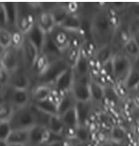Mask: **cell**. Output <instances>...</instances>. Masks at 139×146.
<instances>
[{
	"label": "cell",
	"instance_id": "obj_44",
	"mask_svg": "<svg viewBox=\"0 0 139 146\" xmlns=\"http://www.w3.org/2000/svg\"><path fill=\"white\" fill-rule=\"evenodd\" d=\"M5 50H5L2 47H1V46H0V58L1 57L2 55H3V52H5Z\"/></svg>",
	"mask_w": 139,
	"mask_h": 146
},
{
	"label": "cell",
	"instance_id": "obj_3",
	"mask_svg": "<svg viewBox=\"0 0 139 146\" xmlns=\"http://www.w3.org/2000/svg\"><path fill=\"white\" fill-rule=\"evenodd\" d=\"M68 68L63 56L51 61L45 73L36 80V84L52 85L61 73Z\"/></svg>",
	"mask_w": 139,
	"mask_h": 146
},
{
	"label": "cell",
	"instance_id": "obj_8",
	"mask_svg": "<svg viewBox=\"0 0 139 146\" xmlns=\"http://www.w3.org/2000/svg\"><path fill=\"white\" fill-rule=\"evenodd\" d=\"M24 69L30 72L36 58L40 53L36 45L26 36L22 48L20 50Z\"/></svg>",
	"mask_w": 139,
	"mask_h": 146
},
{
	"label": "cell",
	"instance_id": "obj_33",
	"mask_svg": "<svg viewBox=\"0 0 139 146\" xmlns=\"http://www.w3.org/2000/svg\"><path fill=\"white\" fill-rule=\"evenodd\" d=\"M12 32L6 28L0 29V46L5 50L11 46Z\"/></svg>",
	"mask_w": 139,
	"mask_h": 146
},
{
	"label": "cell",
	"instance_id": "obj_45",
	"mask_svg": "<svg viewBox=\"0 0 139 146\" xmlns=\"http://www.w3.org/2000/svg\"><path fill=\"white\" fill-rule=\"evenodd\" d=\"M3 69H4V67H3L2 62L1 61V58H0V70H2Z\"/></svg>",
	"mask_w": 139,
	"mask_h": 146
},
{
	"label": "cell",
	"instance_id": "obj_16",
	"mask_svg": "<svg viewBox=\"0 0 139 146\" xmlns=\"http://www.w3.org/2000/svg\"><path fill=\"white\" fill-rule=\"evenodd\" d=\"M30 129L12 130L7 142L10 146H28Z\"/></svg>",
	"mask_w": 139,
	"mask_h": 146
},
{
	"label": "cell",
	"instance_id": "obj_34",
	"mask_svg": "<svg viewBox=\"0 0 139 146\" xmlns=\"http://www.w3.org/2000/svg\"><path fill=\"white\" fill-rule=\"evenodd\" d=\"M111 50L108 46H104L97 51L96 55L97 61L104 64L111 59Z\"/></svg>",
	"mask_w": 139,
	"mask_h": 146
},
{
	"label": "cell",
	"instance_id": "obj_41",
	"mask_svg": "<svg viewBox=\"0 0 139 146\" xmlns=\"http://www.w3.org/2000/svg\"><path fill=\"white\" fill-rule=\"evenodd\" d=\"M132 10L134 15L139 17V3L135 4L134 6H133Z\"/></svg>",
	"mask_w": 139,
	"mask_h": 146
},
{
	"label": "cell",
	"instance_id": "obj_39",
	"mask_svg": "<svg viewBox=\"0 0 139 146\" xmlns=\"http://www.w3.org/2000/svg\"><path fill=\"white\" fill-rule=\"evenodd\" d=\"M11 76V74L5 68L0 70V83L5 87H8Z\"/></svg>",
	"mask_w": 139,
	"mask_h": 146
},
{
	"label": "cell",
	"instance_id": "obj_30",
	"mask_svg": "<svg viewBox=\"0 0 139 146\" xmlns=\"http://www.w3.org/2000/svg\"><path fill=\"white\" fill-rule=\"evenodd\" d=\"M39 109L51 116L58 115V106L49 98L42 102L33 103Z\"/></svg>",
	"mask_w": 139,
	"mask_h": 146
},
{
	"label": "cell",
	"instance_id": "obj_35",
	"mask_svg": "<svg viewBox=\"0 0 139 146\" xmlns=\"http://www.w3.org/2000/svg\"><path fill=\"white\" fill-rule=\"evenodd\" d=\"M127 52L132 56H138L139 54V44L135 39L130 38L128 40L125 45Z\"/></svg>",
	"mask_w": 139,
	"mask_h": 146
},
{
	"label": "cell",
	"instance_id": "obj_4",
	"mask_svg": "<svg viewBox=\"0 0 139 146\" xmlns=\"http://www.w3.org/2000/svg\"><path fill=\"white\" fill-rule=\"evenodd\" d=\"M1 59L4 68L11 74L21 68H24L20 50H16L11 47L5 51Z\"/></svg>",
	"mask_w": 139,
	"mask_h": 146
},
{
	"label": "cell",
	"instance_id": "obj_15",
	"mask_svg": "<svg viewBox=\"0 0 139 146\" xmlns=\"http://www.w3.org/2000/svg\"><path fill=\"white\" fill-rule=\"evenodd\" d=\"M52 85L36 84L30 89L32 103H36L49 98L52 91Z\"/></svg>",
	"mask_w": 139,
	"mask_h": 146
},
{
	"label": "cell",
	"instance_id": "obj_2",
	"mask_svg": "<svg viewBox=\"0 0 139 146\" xmlns=\"http://www.w3.org/2000/svg\"><path fill=\"white\" fill-rule=\"evenodd\" d=\"M30 104L26 107L15 110L9 121L12 130L28 129L36 125V119L30 109Z\"/></svg>",
	"mask_w": 139,
	"mask_h": 146
},
{
	"label": "cell",
	"instance_id": "obj_11",
	"mask_svg": "<svg viewBox=\"0 0 139 146\" xmlns=\"http://www.w3.org/2000/svg\"><path fill=\"white\" fill-rule=\"evenodd\" d=\"M74 79L72 68H68L61 73L52 84L53 87L63 95L71 91Z\"/></svg>",
	"mask_w": 139,
	"mask_h": 146
},
{
	"label": "cell",
	"instance_id": "obj_26",
	"mask_svg": "<svg viewBox=\"0 0 139 146\" xmlns=\"http://www.w3.org/2000/svg\"><path fill=\"white\" fill-rule=\"evenodd\" d=\"M26 36L36 45L40 52H41L46 35L44 34L36 25L30 32Z\"/></svg>",
	"mask_w": 139,
	"mask_h": 146
},
{
	"label": "cell",
	"instance_id": "obj_29",
	"mask_svg": "<svg viewBox=\"0 0 139 146\" xmlns=\"http://www.w3.org/2000/svg\"><path fill=\"white\" fill-rule=\"evenodd\" d=\"M89 89L90 92L91 100L101 101L104 97V87L97 81L90 79L89 81Z\"/></svg>",
	"mask_w": 139,
	"mask_h": 146
},
{
	"label": "cell",
	"instance_id": "obj_18",
	"mask_svg": "<svg viewBox=\"0 0 139 146\" xmlns=\"http://www.w3.org/2000/svg\"><path fill=\"white\" fill-rule=\"evenodd\" d=\"M61 117L66 128L65 134L67 132H73L76 134V131L79 126L76 106L68 110Z\"/></svg>",
	"mask_w": 139,
	"mask_h": 146
},
{
	"label": "cell",
	"instance_id": "obj_6",
	"mask_svg": "<svg viewBox=\"0 0 139 146\" xmlns=\"http://www.w3.org/2000/svg\"><path fill=\"white\" fill-rule=\"evenodd\" d=\"M90 80L89 77L80 78L74 76L70 91L76 102L91 101L89 89Z\"/></svg>",
	"mask_w": 139,
	"mask_h": 146
},
{
	"label": "cell",
	"instance_id": "obj_32",
	"mask_svg": "<svg viewBox=\"0 0 139 146\" xmlns=\"http://www.w3.org/2000/svg\"><path fill=\"white\" fill-rule=\"evenodd\" d=\"M125 84L127 88L130 90L139 85V70L132 68L126 78Z\"/></svg>",
	"mask_w": 139,
	"mask_h": 146
},
{
	"label": "cell",
	"instance_id": "obj_23",
	"mask_svg": "<svg viewBox=\"0 0 139 146\" xmlns=\"http://www.w3.org/2000/svg\"><path fill=\"white\" fill-rule=\"evenodd\" d=\"M76 109L78 118L79 126H84L90 115L91 110L90 101L77 102Z\"/></svg>",
	"mask_w": 139,
	"mask_h": 146
},
{
	"label": "cell",
	"instance_id": "obj_43",
	"mask_svg": "<svg viewBox=\"0 0 139 146\" xmlns=\"http://www.w3.org/2000/svg\"><path fill=\"white\" fill-rule=\"evenodd\" d=\"M0 146H10L7 142V141H0Z\"/></svg>",
	"mask_w": 139,
	"mask_h": 146
},
{
	"label": "cell",
	"instance_id": "obj_46",
	"mask_svg": "<svg viewBox=\"0 0 139 146\" xmlns=\"http://www.w3.org/2000/svg\"><path fill=\"white\" fill-rule=\"evenodd\" d=\"M3 100H5L4 98V94L3 95H0V103Z\"/></svg>",
	"mask_w": 139,
	"mask_h": 146
},
{
	"label": "cell",
	"instance_id": "obj_31",
	"mask_svg": "<svg viewBox=\"0 0 139 146\" xmlns=\"http://www.w3.org/2000/svg\"><path fill=\"white\" fill-rule=\"evenodd\" d=\"M11 32L12 40L11 47L16 50H21L24 45L26 35L17 29L12 31Z\"/></svg>",
	"mask_w": 139,
	"mask_h": 146
},
{
	"label": "cell",
	"instance_id": "obj_17",
	"mask_svg": "<svg viewBox=\"0 0 139 146\" xmlns=\"http://www.w3.org/2000/svg\"><path fill=\"white\" fill-rule=\"evenodd\" d=\"M51 61L47 55L42 52L38 55L30 72L31 75L36 78V81L45 73Z\"/></svg>",
	"mask_w": 139,
	"mask_h": 146
},
{
	"label": "cell",
	"instance_id": "obj_42",
	"mask_svg": "<svg viewBox=\"0 0 139 146\" xmlns=\"http://www.w3.org/2000/svg\"><path fill=\"white\" fill-rule=\"evenodd\" d=\"M7 87H5L0 83V95H3L6 90Z\"/></svg>",
	"mask_w": 139,
	"mask_h": 146
},
{
	"label": "cell",
	"instance_id": "obj_25",
	"mask_svg": "<svg viewBox=\"0 0 139 146\" xmlns=\"http://www.w3.org/2000/svg\"><path fill=\"white\" fill-rule=\"evenodd\" d=\"M47 128L52 133L65 136L66 128L61 117L58 115L51 116L49 120Z\"/></svg>",
	"mask_w": 139,
	"mask_h": 146
},
{
	"label": "cell",
	"instance_id": "obj_12",
	"mask_svg": "<svg viewBox=\"0 0 139 146\" xmlns=\"http://www.w3.org/2000/svg\"><path fill=\"white\" fill-rule=\"evenodd\" d=\"M50 131L49 129L36 124L30 130L28 146H42L46 145L49 141Z\"/></svg>",
	"mask_w": 139,
	"mask_h": 146
},
{
	"label": "cell",
	"instance_id": "obj_21",
	"mask_svg": "<svg viewBox=\"0 0 139 146\" xmlns=\"http://www.w3.org/2000/svg\"><path fill=\"white\" fill-rule=\"evenodd\" d=\"M3 3L6 11L7 29L12 31L16 29L18 16L17 2H3Z\"/></svg>",
	"mask_w": 139,
	"mask_h": 146
},
{
	"label": "cell",
	"instance_id": "obj_40",
	"mask_svg": "<svg viewBox=\"0 0 139 146\" xmlns=\"http://www.w3.org/2000/svg\"><path fill=\"white\" fill-rule=\"evenodd\" d=\"M104 97L108 98L110 100L115 101L117 98L118 96L114 89L110 87H104Z\"/></svg>",
	"mask_w": 139,
	"mask_h": 146
},
{
	"label": "cell",
	"instance_id": "obj_38",
	"mask_svg": "<svg viewBox=\"0 0 139 146\" xmlns=\"http://www.w3.org/2000/svg\"><path fill=\"white\" fill-rule=\"evenodd\" d=\"M7 26L6 11L3 2H0V29L6 28Z\"/></svg>",
	"mask_w": 139,
	"mask_h": 146
},
{
	"label": "cell",
	"instance_id": "obj_27",
	"mask_svg": "<svg viewBox=\"0 0 139 146\" xmlns=\"http://www.w3.org/2000/svg\"><path fill=\"white\" fill-rule=\"evenodd\" d=\"M15 108L7 100L0 103V122H9L15 111Z\"/></svg>",
	"mask_w": 139,
	"mask_h": 146
},
{
	"label": "cell",
	"instance_id": "obj_7",
	"mask_svg": "<svg viewBox=\"0 0 139 146\" xmlns=\"http://www.w3.org/2000/svg\"><path fill=\"white\" fill-rule=\"evenodd\" d=\"M109 18L104 13H98L94 17L91 24V32L96 40L107 36L110 31Z\"/></svg>",
	"mask_w": 139,
	"mask_h": 146
},
{
	"label": "cell",
	"instance_id": "obj_9",
	"mask_svg": "<svg viewBox=\"0 0 139 146\" xmlns=\"http://www.w3.org/2000/svg\"><path fill=\"white\" fill-rule=\"evenodd\" d=\"M32 76L30 72L24 68H21L11 74L8 87L14 89L30 90Z\"/></svg>",
	"mask_w": 139,
	"mask_h": 146
},
{
	"label": "cell",
	"instance_id": "obj_10",
	"mask_svg": "<svg viewBox=\"0 0 139 146\" xmlns=\"http://www.w3.org/2000/svg\"><path fill=\"white\" fill-rule=\"evenodd\" d=\"M49 36L56 48L63 55L71 44L70 33L57 26L49 34Z\"/></svg>",
	"mask_w": 139,
	"mask_h": 146
},
{
	"label": "cell",
	"instance_id": "obj_37",
	"mask_svg": "<svg viewBox=\"0 0 139 146\" xmlns=\"http://www.w3.org/2000/svg\"><path fill=\"white\" fill-rule=\"evenodd\" d=\"M69 14H78L81 6L77 2H63Z\"/></svg>",
	"mask_w": 139,
	"mask_h": 146
},
{
	"label": "cell",
	"instance_id": "obj_28",
	"mask_svg": "<svg viewBox=\"0 0 139 146\" xmlns=\"http://www.w3.org/2000/svg\"><path fill=\"white\" fill-rule=\"evenodd\" d=\"M50 12L53 15L57 26H59L69 14L63 2H57Z\"/></svg>",
	"mask_w": 139,
	"mask_h": 146
},
{
	"label": "cell",
	"instance_id": "obj_1",
	"mask_svg": "<svg viewBox=\"0 0 139 146\" xmlns=\"http://www.w3.org/2000/svg\"><path fill=\"white\" fill-rule=\"evenodd\" d=\"M17 6L16 29L27 35L36 25L38 2H17Z\"/></svg>",
	"mask_w": 139,
	"mask_h": 146
},
{
	"label": "cell",
	"instance_id": "obj_36",
	"mask_svg": "<svg viewBox=\"0 0 139 146\" xmlns=\"http://www.w3.org/2000/svg\"><path fill=\"white\" fill-rule=\"evenodd\" d=\"M12 131L9 122H0V141H7Z\"/></svg>",
	"mask_w": 139,
	"mask_h": 146
},
{
	"label": "cell",
	"instance_id": "obj_24",
	"mask_svg": "<svg viewBox=\"0 0 139 146\" xmlns=\"http://www.w3.org/2000/svg\"><path fill=\"white\" fill-rule=\"evenodd\" d=\"M76 103L77 102L71 91L67 93L63 96L58 106V116L61 117L68 110L74 108Z\"/></svg>",
	"mask_w": 139,
	"mask_h": 146
},
{
	"label": "cell",
	"instance_id": "obj_19",
	"mask_svg": "<svg viewBox=\"0 0 139 146\" xmlns=\"http://www.w3.org/2000/svg\"><path fill=\"white\" fill-rule=\"evenodd\" d=\"M90 61L89 58L80 50V54L78 59L73 68L74 76L76 78H88L90 73Z\"/></svg>",
	"mask_w": 139,
	"mask_h": 146
},
{
	"label": "cell",
	"instance_id": "obj_13",
	"mask_svg": "<svg viewBox=\"0 0 139 146\" xmlns=\"http://www.w3.org/2000/svg\"><path fill=\"white\" fill-rule=\"evenodd\" d=\"M36 26L46 35H49L57 26L51 12L42 10L40 7L36 16Z\"/></svg>",
	"mask_w": 139,
	"mask_h": 146
},
{
	"label": "cell",
	"instance_id": "obj_20",
	"mask_svg": "<svg viewBox=\"0 0 139 146\" xmlns=\"http://www.w3.org/2000/svg\"><path fill=\"white\" fill-rule=\"evenodd\" d=\"M83 22L79 14H69L59 26L70 32H78L82 30Z\"/></svg>",
	"mask_w": 139,
	"mask_h": 146
},
{
	"label": "cell",
	"instance_id": "obj_14",
	"mask_svg": "<svg viewBox=\"0 0 139 146\" xmlns=\"http://www.w3.org/2000/svg\"><path fill=\"white\" fill-rule=\"evenodd\" d=\"M113 75L116 78L125 79L132 69L130 60L126 56H116L113 58Z\"/></svg>",
	"mask_w": 139,
	"mask_h": 146
},
{
	"label": "cell",
	"instance_id": "obj_5",
	"mask_svg": "<svg viewBox=\"0 0 139 146\" xmlns=\"http://www.w3.org/2000/svg\"><path fill=\"white\" fill-rule=\"evenodd\" d=\"M9 88V91L5 100L9 102L15 109L26 107L32 103L30 89H14L10 87Z\"/></svg>",
	"mask_w": 139,
	"mask_h": 146
},
{
	"label": "cell",
	"instance_id": "obj_22",
	"mask_svg": "<svg viewBox=\"0 0 139 146\" xmlns=\"http://www.w3.org/2000/svg\"><path fill=\"white\" fill-rule=\"evenodd\" d=\"M82 45L70 44L69 48L63 54V57L69 68H73L75 66L80 54Z\"/></svg>",
	"mask_w": 139,
	"mask_h": 146
}]
</instances>
